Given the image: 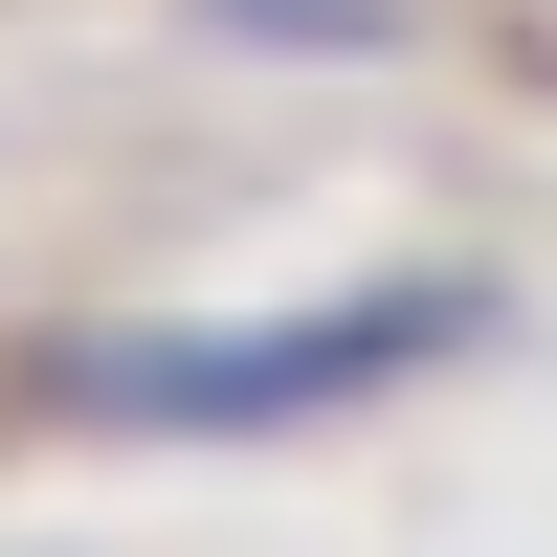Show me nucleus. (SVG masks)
<instances>
[{"label": "nucleus", "instance_id": "1", "mask_svg": "<svg viewBox=\"0 0 557 557\" xmlns=\"http://www.w3.org/2000/svg\"><path fill=\"white\" fill-rule=\"evenodd\" d=\"M469 357V290H380V312H268V335H112L67 357L89 424H357L380 380Z\"/></svg>", "mask_w": 557, "mask_h": 557}]
</instances>
